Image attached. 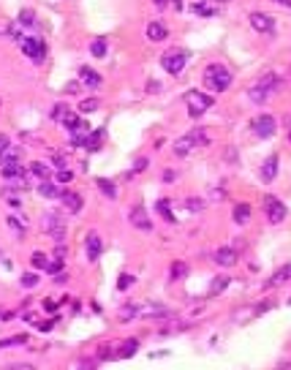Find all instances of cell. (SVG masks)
<instances>
[{"label": "cell", "mask_w": 291, "mask_h": 370, "mask_svg": "<svg viewBox=\"0 0 291 370\" xmlns=\"http://www.w3.org/2000/svg\"><path fill=\"white\" fill-rule=\"evenodd\" d=\"M204 85H207L212 92L229 90V85H231V71L223 66V63H209L207 71H204Z\"/></svg>", "instance_id": "6da1fadb"}, {"label": "cell", "mask_w": 291, "mask_h": 370, "mask_svg": "<svg viewBox=\"0 0 291 370\" xmlns=\"http://www.w3.org/2000/svg\"><path fill=\"white\" fill-rule=\"evenodd\" d=\"M209 139L201 134V131H191V134H185V136H180V139H174V144H172V150H174V155L177 158H185V155H191L194 153V147L196 144H207Z\"/></svg>", "instance_id": "7a4b0ae2"}, {"label": "cell", "mask_w": 291, "mask_h": 370, "mask_svg": "<svg viewBox=\"0 0 291 370\" xmlns=\"http://www.w3.org/2000/svg\"><path fill=\"white\" fill-rule=\"evenodd\" d=\"M185 106H188L191 117H199V114H204L207 109H212V98H209L207 92L188 90V92H185Z\"/></svg>", "instance_id": "3957f363"}, {"label": "cell", "mask_w": 291, "mask_h": 370, "mask_svg": "<svg viewBox=\"0 0 291 370\" xmlns=\"http://www.w3.org/2000/svg\"><path fill=\"white\" fill-rule=\"evenodd\" d=\"M185 63H188V52H185V49H169V52H164V57H161V66H164V71L172 74V77L183 74Z\"/></svg>", "instance_id": "277c9868"}, {"label": "cell", "mask_w": 291, "mask_h": 370, "mask_svg": "<svg viewBox=\"0 0 291 370\" xmlns=\"http://www.w3.org/2000/svg\"><path fill=\"white\" fill-rule=\"evenodd\" d=\"M44 231L55 242H63L66 240V218H63L60 212H46L44 215Z\"/></svg>", "instance_id": "5b68a950"}, {"label": "cell", "mask_w": 291, "mask_h": 370, "mask_svg": "<svg viewBox=\"0 0 291 370\" xmlns=\"http://www.w3.org/2000/svg\"><path fill=\"white\" fill-rule=\"evenodd\" d=\"M250 131L259 139H270L275 134V117H272V114H256V117L250 120Z\"/></svg>", "instance_id": "8992f818"}, {"label": "cell", "mask_w": 291, "mask_h": 370, "mask_svg": "<svg viewBox=\"0 0 291 370\" xmlns=\"http://www.w3.org/2000/svg\"><path fill=\"white\" fill-rule=\"evenodd\" d=\"M22 52H25L27 57H33V60H44V55H46V44L41 41V38H22Z\"/></svg>", "instance_id": "52a82bcc"}, {"label": "cell", "mask_w": 291, "mask_h": 370, "mask_svg": "<svg viewBox=\"0 0 291 370\" xmlns=\"http://www.w3.org/2000/svg\"><path fill=\"white\" fill-rule=\"evenodd\" d=\"M250 27H253L256 33H267V36H270V33L275 30V19H272L270 14L253 11V14H250Z\"/></svg>", "instance_id": "ba28073f"}, {"label": "cell", "mask_w": 291, "mask_h": 370, "mask_svg": "<svg viewBox=\"0 0 291 370\" xmlns=\"http://www.w3.org/2000/svg\"><path fill=\"white\" fill-rule=\"evenodd\" d=\"M264 210H267L270 223H281L283 218H286V204H281L275 196H267V199H264Z\"/></svg>", "instance_id": "9c48e42d"}, {"label": "cell", "mask_w": 291, "mask_h": 370, "mask_svg": "<svg viewBox=\"0 0 291 370\" xmlns=\"http://www.w3.org/2000/svg\"><path fill=\"white\" fill-rule=\"evenodd\" d=\"M278 164H281V158H278V153H272V155H267V161L261 164V172H259V177H261V183H272L278 177Z\"/></svg>", "instance_id": "30bf717a"}, {"label": "cell", "mask_w": 291, "mask_h": 370, "mask_svg": "<svg viewBox=\"0 0 291 370\" xmlns=\"http://www.w3.org/2000/svg\"><path fill=\"white\" fill-rule=\"evenodd\" d=\"M237 259H240V251H237V248H218V251H215V264H218V267H234Z\"/></svg>", "instance_id": "8fae6325"}, {"label": "cell", "mask_w": 291, "mask_h": 370, "mask_svg": "<svg viewBox=\"0 0 291 370\" xmlns=\"http://www.w3.org/2000/svg\"><path fill=\"white\" fill-rule=\"evenodd\" d=\"M85 251H87V259H90V262H96V259L101 256V251H103V242H101V237H98L96 231H93V234H87Z\"/></svg>", "instance_id": "7c38bea8"}, {"label": "cell", "mask_w": 291, "mask_h": 370, "mask_svg": "<svg viewBox=\"0 0 291 370\" xmlns=\"http://www.w3.org/2000/svg\"><path fill=\"white\" fill-rule=\"evenodd\" d=\"M270 95H272V90L267 88V85H261V82H256V85H250V88H248V98H250L253 103H259V106H261V103H264Z\"/></svg>", "instance_id": "4fadbf2b"}, {"label": "cell", "mask_w": 291, "mask_h": 370, "mask_svg": "<svg viewBox=\"0 0 291 370\" xmlns=\"http://www.w3.org/2000/svg\"><path fill=\"white\" fill-rule=\"evenodd\" d=\"M131 223H133L136 229H142V231H150V229H153V221L147 218L144 207H133V210H131Z\"/></svg>", "instance_id": "5bb4252c"}, {"label": "cell", "mask_w": 291, "mask_h": 370, "mask_svg": "<svg viewBox=\"0 0 291 370\" xmlns=\"http://www.w3.org/2000/svg\"><path fill=\"white\" fill-rule=\"evenodd\" d=\"M60 199H63V207H66L71 215H77V212L82 210V196L74 193V190H66V193H60Z\"/></svg>", "instance_id": "9a60e30c"}, {"label": "cell", "mask_w": 291, "mask_h": 370, "mask_svg": "<svg viewBox=\"0 0 291 370\" xmlns=\"http://www.w3.org/2000/svg\"><path fill=\"white\" fill-rule=\"evenodd\" d=\"M79 82H82L85 88H101V77H98V71H93L90 66L79 68Z\"/></svg>", "instance_id": "2e32d148"}, {"label": "cell", "mask_w": 291, "mask_h": 370, "mask_svg": "<svg viewBox=\"0 0 291 370\" xmlns=\"http://www.w3.org/2000/svg\"><path fill=\"white\" fill-rule=\"evenodd\" d=\"M68 131H71V136H68V139H71V144H74V147L85 144V139L90 136V128H87V123H82V120H79V123L74 125V128H68Z\"/></svg>", "instance_id": "e0dca14e"}, {"label": "cell", "mask_w": 291, "mask_h": 370, "mask_svg": "<svg viewBox=\"0 0 291 370\" xmlns=\"http://www.w3.org/2000/svg\"><path fill=\"white\" fill-rule=\"evenodd\" d=\"M166 36H169V30H166V25H164V22H150V25H147V38H150L153 44L164 41Z\"/></svg>", "instance_id": "ac0fdd59"}, {"label": "cell", "mask_w": 291, "mask_h": 370, "mask_svg": "<svg viewBox=\"0 0 291 370\" xmlns=\"http://www.w3.org/2000/svg\"><path fill=\"white\" fill-rule=\"evenodd\" d=\"M103 139H106V131H103V128H96V131H90V136L85 139V147L90 150V153H96V150L103 144Z\"/></svg>", "instance_id": "d6986e66"}, {"label": "cell", "mask_w": 291, "mask_h": 370, "mask_svg": "<svg viewBox=\"0 0 291 370\" xmlns=\"http://www.w3.org/2000/svg\"><path fill=\"white\" fill-rule=\"evenodd\" d=\"M286 280H291V262H289V264H283V267L278 270V273L272 275L270 280H267V286L275 288V286H281V283H286Z\"/></svg>", "instance_id": "ffe728a7"}, {"label": "cell", "mask_w": 291, "mask_h": 370, "mask_svg": "<svg viewBox=\"0 0 291 370\" xmlns=\"http://www.w3.org/2000/svg\"><path fill=\"white\" fill-rule=\"evenodd\" d=\"M0 175H3V180H14V177L25 175V169L19 166V161H11V164H3V169H0Z\"/></svg>", "instance_id": "44dd1931"}, {"label": "cell", "mask_w": 291, "mask_h": 370, "mask_svg": "<svg viewBox=\"0 0 291 370\" xmlns=\"http://www.w3.org/2000/svg\"><path fill=\"white\" fill-rule=\"evenodd\" d=\"M96 185H98V190H101L106 199H114V196H117V185H114L112 180H106V177H98Z\"/></svg>", "instance_id": "7402d4cb"}, {"label": "cell", "mask_w": 291, "mask_h": 370, "mask_svg": "<svg viewBox=\"0 0 291 370\" xmlns=\"http://www.w3.org/2000/svg\"><path fill=\"white\" fill-rule=\"evenodd\" d=\"M30 175H36L38 180H49V177H52V169L44 164V161H33V164H30Z\"/></svg>", "instance_id": "603a6c76"}, {"label": "cell", "mask_w": 291, "mask_h": 370, "mask_svg": "<svg viewBox=\"0 0 291 370\" xmlns=\"http://www.w3.org/2000/svg\"><path fill=\"white\" fill-rule=\"evenodd\" d=\"M139 316H144V319H155V316H166V308L164 305H144V308H139Z\"/></svg>", "instance_id": "cb8c5ba5"}, {"label": "cell", "mask_w": 291, "mask_h": 370, "mask_svg": "<svg viewBox=\"0 0 291 370\" xmlns=\"http://www.w3.org/2000/svg\"><path fill=\"white\" fill-rule=\"evenodd\" d=\"M231 218H234V223H248L250 221V204H234Z\"/></svg>", "instance_id": "d4e9b609"}, {"label": "cell", "mask_w": 291, "mask_h": 370, "mask_svg": "<svg viewBox=\"0 0 291 370\" xmlns=\"http://www.w3.org/2000/svg\"><path fill=\"white\" fill-rule=\"evenodd\" d=\"M38 193H41L44 199H57V196H60L52 180H41V185H38Z\"/></svg>", "instance_id": "484cf974"}, {"label": "cell", "mask_w": 291, "mask_h": 370, "mask_svg": "<svg viewBox=\"0 0 291 370\" xmlns=\"http://www.w3.org/2000/svg\"><path fill=\"white\" fill-rule=\"evenodd\" d=\"M117 316H120V321H131V319H136V316H139V305H133V302L123 305Z\"/></svg>", "instance_id": "4316f807"}, {"label": "cell", "mask_w": 291, "mask_h": 370, "mask_svg": "<svg viewBox=\"0 0 291 370\" xmlns=\"http://www.w3.org/2000/svg\"><path fill=\"white\" fill-rule=\"evenodd\" d=\"M136 349H139V340H125V343L123 346H120V351H117V357H123V360H125V357H131V354H136Z\"/></svg>", "instance_id": "83f0119b"}, {"label": "cell", "mask_w": 291, "mask_h": 370, "mask_svg": "<svg viewBox=\"0 0 291 370\" xmlns=\"http://www.w3.org/2000/svg\"><path fill=\"white\" fill-rule=\"evenodd\" d=\"M155 210L164 215V221H169V223H174V212H172V207H169V199H161L158 204H155Z\"/></svg>", "instance_id": "f1b7e54d"}, {"label": "cell", "mask_w": 291, "mask_h": 370, "mask_svg": "<svg viewBox=\"0 0 291 370\" xmlns=\"http://www.w3.org/2000/svg\"><path fill=\"white\" fill-rule=\"evenodd\" d=\"M19 25L22 27H36V14L30 8H22L19 11Z\"/></svg>", "instance_id": "f546056e"}, {"label": "cell", "mask_w": 291, "mask_h": 370, "mask_svg": "<svg viewBox=\"0 0 291 370\" xmlns=\"http://www.w3.org/2000/svg\"><path fill=\"white\" fill-rule=\"evenodd\" d=\"M98 106H101V101H98V98H85V101L79 103V112H82V114H93Z\"/></svg>", "instance_id": "4dcf8cb0"}, {"label": "cell", "mask_w": 291, "mask_h": 370, "mask_svg": "<svg viewBox=\"0 0 291 370\" xmlns=\"http://www.w3.org/2000/svg\"><path fill=\"white\" fill-rule=\"evenodd\" d=\"M90 55L93 57H103V55H106V38H96V41L90 44Z\"/></svg>", "instance_id": "1f68e13d"}, {"label": "cell", "mask_w": 291, "mask_h": 370, "mask_svg": "<svg viewBox=\"0 0 291 370\" xmlns=\"http://www.w3.org/2000/svg\"><path fill=\"white\" fill-rule=\"evenodd\" d=\"M185 273H188V264H185V262H174L172 270H169L172 280H180V278H185Z\"/></svg>", "instance_id": "d6a6232c"}, {"label": "cell", "mask_w": 291, "mask_h": 370, "mask_svg": "<svg viewBox=\"0 0 291 370\" xmlns=\"http://www.w3.org/2000/svg\"><path fill=\"white\" fill-rule=\"evenodd\" d=\"M229 278H215L212 280V286H209V297H215V294H220V291H226V286H229Z\"/></svg>", "instance_id": "836d02e7"}, {"label": "cell", "mask_w": 291, "mask_h": 370, "mask_svg": "<svg viewBox=\"0 0 291 370\" xmlns=\"http://www.w3.org/2000/svg\"><path fill=\"white\" fill-rule=\"evenodd\" d=\"M30 264H33V267H36V270H46V264H49V259H46V253L36 251V253H33V256H30Z\"/></svg>", "instance_id": "e575fe53"}, {"label": "cell", "mask_w": 291, "mask_h": 370, "mask_svg": "<svg viewBox=\"0 0 291 370\" xmlns=\"http://www.w3.org/2000/svg\"><path fill=\"white\" fill-rule=\"evenodd\" d=\"M191 11H196V14H201V16H212V8H209L204 0H194V3H191Z\"/></svg>", "instance_id": "d590c367"}, {"label": "cell", "mask_w": 291, "mask_h": 370, "mask_svg": "<svg viewBox=\"0 0 291 370\" xmlns=\"http://www.w3.org/2000/svg\"><path fill=\"white\" fill-rule=\"evenodd\" d=\"M8 226L14 229V231H19V234H25V229H27V221H22L19 215H8Z\"/></svg>", "instance_id": "8d00e7d4"}, {"label": "cell", "mask_w": 291, "mask_h": 370, "mask_svg": "<svg viewBox=\"0 0 291 370\" xmlns=\"http://www.w3.org/2000/svg\"><path fill=\"white\" fill-rule=\"evenodd\" d=\"M25 343H27V335H14V338L0 340V349H5V346H25Z\"/></svg>", "instance_id": "74e56055"}, {"label": "cell", "mask_w": 291, "mask_h": 370, "mask_svg": "<svg viewBox=\"0 0 291 370\" xmlns=\"http://www.w3.org/2000/svg\"><path fill=\"white\" fill-rule=\"evenodd\" d=\"M133 283H136V278H133V275H128V273H123V275L117 278V288H120V291H128V288H131Z\"/></svg>", "instance_id": "f35d334b"}, {"label": "cell", "mask_w": 291, "mask_h": 370, "mask_svg": "<svg viewBox=\"0 0 291 370\" xmlns=\"http://www.w3.org/2000/svg\"><path fill=\"white\" fill-rule=\"evenodd\" d=\"M22 286H25V288H36L38 286V275L36 273H25V275H22Z\"/></svg>", "instance_id": "ab89813d"}, {"label": "cell", "mask_w": 291, "mask_h": 370, "mask_svg": "<svg viewBox=\"0 0 291 370\" xmlns=\"http://www.w3.org/2000/svg\"><path fill=\"white\" fill-rule=\"evenodd\" d=\"M57 183H71L74 180V172L71 169H68V166H63V169H57Z\"/></svg>", "instance_id": "60d3db41"}, {"label": "cell", "mask_w": 291, "mask_h": 370, "mask_svg": "<svg viewBox=\"0 0 291 370\" xmlns=\"http://www.w3.org/2000/svg\"><path fill=\"white\" fill-rule=\"evenodd\" d=\"M63 267H66V264H63V259H55V262L46 264V273H49V275H57V273H63Z\"/></svg>", "instance_id": "b9f144b4"}, {"label": "cell", "mask_w": 291, "mask_h": 370, "mask_svg": "<svg viewBox=\"0 0 291 370\" xmlns=\"http://www.w3.org/2000/svg\"><path fill=\"white\" fill-rule=\"evenodd\" d=\"M185 207H188L191 212H201V210H204V201H201V199H188V201H185Z\"/></svg>", "instance_id": "7bdbcfd3"}, {"label": "cell", "mask_w": 291, "mask_h": 370, "mask_svg": "<svg viewBox=\"0 0 291 370\" xmlns=\"http://www.w3.org/2000/svg\"><path fill=\"white\" fill-rule=\"evenodd\" d=\"M52 164H55L57 169H63V166H66V155H63L60 150H52Z\"/></svg>", "instance_id": "ee69618b"}, {"label": "cell", "mask_w": 291, "mask_h": 370, "mask_svg": "<svg viewBox=\"0 0 291 370\" xmlns=\"http://www.w3.org/2000/svg\"><path fill=\"white\" fill-rule=\"evenodd\" d=\"M66 114H68V109L63 106V103H57V106L52 109V120H60V123H63V117H66Z\"/></svg>", "instance_id": "f6af8a7d"}, {"label": "cell", "mask_w": 291, "mask_h": 370, "mask_svg": "<svg viewBox=\"0 0 291 370\" xmlns=\"http://www.w3.org/2000/svg\"><path fill=\"white\" fill-rule=\"evenodd\" d=\"M68 92V95H77L79 90H82V82H66V88H63Z\"/></svg>", "instance_id": "bcb514c9"}, {"label": "cell", "mask_w": 291, "mask_h": 370, "mask_svg": "<svg viewBox=\"0 0 291 370\" xmlns=\"http://www.w3.org/2000/svg\"><path fill=\"white\" fill-rule=\"evenodd\" d=\"M77 123H79V117H77V114H74V112H68L66 117H63V125H66V128H74V125H77Z\"/></svg>", "instance_id": "7dc6e473"}, {"label": "cell", "mask_w": 291, "mask_h": 370, "mask_svg": "<svg viewBox=\"0 0 291 370\" xmlns=\"http://www.w3.org/2000/svg\"><path fill=\"white\" fill-rule=\"evenodd\" d=\"M8 147H11V139L5 136V134H0V155H3V153H5V150H8Z\"/></svg>", "instance_id": "c3c4849f"}, {"label": "cell", "mask_w": 291, "mask_h": 370, "mask_svg": "<svg viewBox=\"0 0 291 370\" xmlns=\"http://www.w3.org/2000/svg\"><path fill=\"white\" fill-rule=\"evenodd\" d=\"M36 327H38V332H49V329H55V321H38Z\"/></svg>", "instance_id": "681fc988"}, {"label": "cell", "mask_w": 291, "mask_h": 370, "mask_svg": "<svg viewBox=\"0 0 291 370\" xmlns=\"http://www.w3.org/2000/svg\"><path fill=\"white\" fill-rule=\"evenodd\" d=\"M109 357H114L112 351H109V346H101V351H98V360H109Z\"/></svg>", "instance_id": "f907efd6"}, {"label": "cell", "mask_w": 291, "mask_h": 370, "mask_svg": "<svg viewBox=\"0 0 291 370\" xmlns=\"http://www.w3.org/2000/svg\"><path fill=\"white\" fill-rule=\"evenodd\" d=\"M44 310H46V313H55V310H57V302H52V299H44Z\"/></svg>", "instance_id": "816d5d0a"}, {"label": "cell", "mask_w": 291, "mask_h": 370, "mask_svg": "<svg viewBox=\"0 0 291 370\" xmlns=\"http://www.w3.org/2000/svg\"><path fill=\"white\" fill-rule=\"evenodd\" d=\"M161 90V82H155V79H150L147 82V92H158Z\"/></svg>", "instance_id": "f5cc1de1"}, {"label": "cell", "mask_w": 291, "mask_h": 370, "mask_svg": "<svg viewBox=\"0 0 291 370\" xmlns=\"http://www.w3.org/2000/svg\"><path fill=\"white\" fill-rule=\"evenodd\" d=\"M144 166H147V161H144V158H139V161H136V164H133V172H142V169H144Z\"/></svg>", "instance_id": "db71d44e"}, {"label": "cell", "mask_w": 291, "mask_h": 370, "mask_svg": "<svg viewBox=\"0 0 291 370\" xmlns=\"http://www.w3.org/2000/svg\"><path fill=\"white\" fill-rule=\"evenodd\" d=\"M164 183H174V172H172V169L164 172Z\"/></svg>", "instance_id": "11a10c76"}, {"label": "cell", "mask_w": 291, "mask_h": 370, "mask_svg": "<svg viewBox=\"0 0 291 370\" xmlns=\"http://www.w3.org/2000/svg\"><path fill=\"white\" fill-rule=\"evenodd\" d=\"M212 199H215V201H223L226 193H223V190H212Z\"/></svg>", "instance_id": "9f6ffc18"}, {"label": "cell", "mask_w": 291, "mask_h": 370, "mask_svg": "<svg viewBox=\"0 0 291 370\" xmlns=\"http://www.w3.org/2000/svg\"><path fill=\"white\" fill-rule=\"evenodd\" d=\"M22 321H36V316H33L30 310H27V313H22Z\"/></svg>", "instance_id": "6f0895ef"}, {"label": "cell", "mask_w": 291, "mask_h": 370, "mask_svg": "<svg viewBox=\"0 0 291 370\" xmlns=\"http://www.w3.org/2000/svg\"><path fill=\"white\" fill-rule=\"evenodd\" d=\"M278 5H283V8H291V0H275Z\"/></svg>", "instance_id": "680465c9"}, {"label": "cell", "mask_w": 291, "mask_h": 370, "mask_svg": "<svg viewBox=\"0 0 291 370\" xmlns=\"http://www.w3.org/2000/svg\"><path fill=\"white\" fill-rule=\"evenodd\" d=\"M215 3H229V0H215Z\"/></svg>", "instance_id": "91938a15"}, {"label": "cell", "mask_w": 291, "mask_h": 370, "mask_svg": "<svg viewBox=\"0 0 291 370\" xmlns=\"http://www.w3.org/2000/svg\"><path fill=\"white\" fill-rule=\"evenodd\" d=\"M289 74H291V66H289Z\"/></svg>", "instance_id": "94428289"}, {"label": "cell", "mask_w": 291, "mask_h": 370, "mask_svg": "<svg viewBox=\"0 0 291 370\" xmlns=\"http://www.w3.org/2000/svg\"><path fill=\"white\" fill-rule=\"evenodd\" d=\"M289 139H291V134H289Z\"/></svg>", "instance_id": "6125c7cd"}, {"label": "cell", "mask_w": 291, "mask_h": 370, "mask_svg": "<svg viewBox=\"0 0 291 370\" xmlns=\"http://www.w3.org/2000/svg\"><path fill=\"white\" fill-rule=\"evenodd\" d=\"M0 33H3V30H0Z\"/></svg>", "instance_id": "be15d7a7"}]
</instances>
